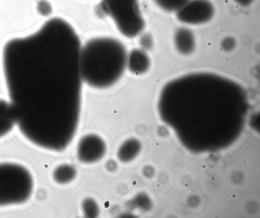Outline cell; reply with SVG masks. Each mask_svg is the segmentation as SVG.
I'll list each match as a JSON object with an SVG mask.
<instances>
[{"label": "cell", "mask_w": 260, "mask_h": 218, "mask_svg": "<svg viewBox=\"0 0 260 218\" xmlns=\"http://www.w3.org/2000/svg\"><path fill=\"white\" fill-rule=\"evenodd\" d=\"M33 179L28 170L15 163L0 164V206L24 203L33 189Z\"/></svg>", "instance_id": "277c9868"}, {"label": "cell", "mask_w": 260, "mask_h": 218, "mask_svg": "<svg viewBox=\"0 0 260 218\" xmlns=\"http://www.w3.org/2000/svg\"><path fill=\"white\" fill-rule=\"evenodd\" d=\"M81 207L83 213L86 217H95L99 214L100 207L96 202L91 198L83 200Z\"/></svg>", "instance_id": "7c38bea8"}, {"label": "cell", "mask_w": 260, "mask_h": 218, "mask_svg": "<svg viewBox=\"0 0 260 218\" xmlns=\"http://www.w3.org/2000/svg\"><path fill=\"white\" fill-rule=\"evenodd\" d=\"M236 41L235 39L231 36L224 38L220 43L222 50L226 52L232 51L236 47Z\"/></svg>", "instance_id": "9a60e30c"}, {"label": "cell", "mask_w": 260, "mask_h": 218, "mask_svg": "<svg viewBox=\"0 0 260 218\" xmlns=\"http://www.w3.org/2000/svg\"><path fill=\"white\" fill-rule=\"evenodd\" d=\"M189 0H154L156 4L168 12H176Z\"/></svg>", "instance_id": "4fadbf2b"}, {"label": "cell", "mask_w": 260, "mask_h": 218, "mask_svg": "<svg viewBox=\"0 0 260 218\" xmlns=\"http://www.w3.org/2000/svg\"><path fill=\"white\" fill-rule=\"evenodd\" d=\"M141 148L140 142L136 139L130 138L123 142L118 149L117 156L122 163L133 161L139 153Z\"/></svg>", "instance_id": "9c48e42d"}, {"label": "cell", "mask_w": 260, "mask_h": 218, "mask_svg": "<svg viewBox=\"0 0 260 218\" xmlns=\"http://www.w3.org/2000/svg\"><path fill=\"white\" fill-rule=\"evenodd\" d=\"M139 43L143 50H150L153 45L152 37L150 34L145 33L140 38Z\"/></svg>", "instance_id": "2e32d148"}, {"label": "cell", "mask_w": 260, "mask_h": 218, "mask_svg": "<svg viewBox=\"0 0 260 218\" xmlns=\"http://www.w3.org/2000/svg\"><path fill=\"white\" fill-rule=\"evenodd\" d=\"M15 123L10 102L0 99V138L11 131Z\"/></svg>", "instance_id": "30bf717a"}, {"label": "cell", "mask_w": 260, "mask_h": 218, "mask_svg": "<svg viewBox=\"0 0 260 218\" xmlns=\"http://www.w3.org/2000/svg\"><path fill=\"white\" fill-rule=\"evenodd\" d=\"M76 174L77 171L74 166L63 164L55 169L53 173V178L59 184H67L74 179Z\"/></svg>", "instance_id": "8fae6325"}, {"label": "cell", "mask_w": 260, "mask_h": 218, "mask_svg": "<svg viewBox=\"0 0 260 218\" xmlns=\"http://www.w3.org/2000/svg\"><path fill=\"white\" fill-rule=\"evenodd\" d=\"M214 12V7L209 0H189L176 12V16L182 23L199 25L210 21Z\"/></svg>", "instance_id": "5b68a950"}, {"label": "cell", "mask_w": 260, "mask_h": 218, "mask_svg": "<svg viewBox=\"0 0 260 218\" xmlns=\"http://www.w3.org/2000/svg\"><path fill=\"white\" fill-rule=\"evenodd\" d=\"M127 57L126 48L119 40L105 37L90 39L80 51L83 82L97 89L111 86L123 74Z\"/></svg>", "instance_id": "7a4b0ae2"}, {"label": "cell", "mask_w": 260, "mask_h": 218, "mask_svg": "<svg viewBox=\"0 0 260 218\" xmlns=\"http://www.w3.org/2000/svg\"><path fill=\"white\" fill-rule=\"evenodd\" d=\"M150 66V60L145 50L135 48L127 54L126 67L131 73L143 74L148 71Z\"/></svg>", "instance_id": "52a82bcc"}, {"label": "cell", "mask_w": 260, "mask_h": 218, "mask_svg": "<svg viewBox=\"0 0 260 218\" xmlns=\"http://www.w3.org/2000/svg\"><path fill=\"white\" fill-rule=\"evenodd\" d=\"M38 12L41 15L46 16L52 12V7L50 3L46 0L40 1L37 6Z\"/></svg>", "instance_id": "5bb4252c"}, {"label": "cell", "mask_w": 260, "mask_h": 218, "mask_svg": "<svg viewBox=\"0 0 260 218\" xmlns=\"http://www.w3.org/2000/svg\"><path fill=\"white\" fill-rule=\"evenodd\" d=\"M106 150V143L101 137L96 134H88L79 140L77 147V157L81 163H94L104 157Z\"/></svg>", "instance_id": "8992f818"}, {"label": "cell", "mask_w": 260, "mask_h": 218, "mask_svg": "<svg viewBox=\"0 0 260 218\" xmlns=\"http://www.w3.org/2000/svg\"><path fill=\"white\" fill-rule=\"evenodd\" d=\"M174 41L176 49L182 54H189L194 50L196 41L194 34L187 27H181L176 30Z\"/></svg>", "instance_id": "ba28073f"}, {"label": "cell", "mask_w": 260, "mask_h": 218, "mask_svg": "<svg viewBox=\"0 0 260 218\" xmlns=\"http://www.w3.org/2000/svg\"><path fill=\"white\" fill-rule=\"evenodd\" d=\"M96 13L110 17L120 33L128 38H135L145 27L139 0H101Z\"/></svg>", "instance_id": "3957f363"}, {"label": "cell", "mask_w": 260, "mask_h": 218, "mask_svg": "<svg viewBox=\"0 0 260 218\" xmlns=\"http://www.w3.org/2000/svg\"><path fill=\"white\" fill-rule=\"evenodd\" d=\"M81 47L74 28L59 17L4 47V77L15 123L39 147L61 151L75 136L81 105Z\"/></svg>", "instance_id": "6da1fadb"}, {"label": "cell", "mask_w": 260, "mask_h": 218, "mask_svg": "<svg viewBox=\"0 0 260 218\" xmlns=\"http://www.w3.org/2000/svg\"><path fill=\"white\" fill-rule=\"evenodd\" d=\"M238 4L243 7L250 5L254 0H234Z\"/></svg>", "instance_id": "e0dca14e"}]
</instances>
